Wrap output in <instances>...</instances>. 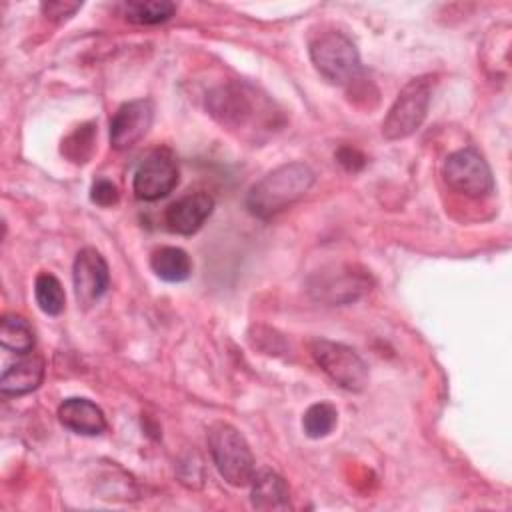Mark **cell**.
<instances>
[{
    "label": "cell",
    "mask_w": 512,
    "mask_h": 512,
    "mask_svg": "<svg viewBox=\"0 0 512 512\" xmlns=\"http://www.w3.org/2000/svg\"><path fill=\"white\" fill-rule=\"evenodd\" d=\"M312 184L314 172L310 166L304 162H286L250 186L246 194V208L252 216L268 220L302 200Z\"/></svg>",
    "instance_id": "2"
},
{
    "label": "cell",
    "mask_w": 512,
    "mask_h": 512,
    "mask_svg": "<svg viewBox=\"0 0 512 512\" xmlns=\"http://www.w3.org/2000/svg\"><path fill=\"white\" fill-rule=\"evenodd\" d=\"M46 364L40 354H22L20 360L6 366L0 376V390L4 396H24L36 390L44 380Z\"/></svg>",
    "instance_id": "13"
},
{
    "label": "cell",
    "mask_w": 512,
    "mask_h": 512,
    "mask_svg": "<svg viewBox=\"0 0 512 512\" xmlns=\"http://www.w3.org/2000/svg\"><path fill=\"white\" fill-rule=\"evenodd\" d=\"M310 354L340 388L362 392L368 386V366L350 346L316 338L310 342Z\"/></svg>",
    "instance_id": "7"
},
{
    "label": "cell",
    "mask_w": 512,
    "mask_h": 512,
    "mask_svg": "<svg viewBox=\"0 0 512 512\" xmlns=\"http://www.w3.org/2000/svg\"><path fill=\"white\" fill-rule=\"evenodd\" d=\"M432 90H434V76L424 74V76L412 78L398 92L386 118L382 120V136L386 140H402L414 134L422 126L428 114Z\"/></svg>",
    "instance_id": "5"
},
{
    "label": "cell",
    "mask_w": 512,
    "mask_h": 512,
    "mask_svg": "<svg viewBox=\"0 0 512 512\" xmlns=\"http://www.w3.org/2000/svg\"><path fill=\"white\" fill-rule=\"evenodd\" d=\"M72 282L78 306H94L106 294L110 284V270L106 258L92 246L78 250L72 264Z\"/></svg>",
    "instance_id": "10"
},
{
    "label": "cell",
    "mask_w": 512,
    "mask_h": 512,
    "mask_svg": "<svg viewBox=\"0 0 512 512\" xmlns=\"http://www.w3.org/2000/svg\"><path fill=\"white\" fill-rule=\"evenodd\" d=\"M206 110L220 126L244 138H258L260 132L274 130L278 118V110L266 94L244 80H230L210 90Z\"/></svg>",
    "instance_id": "1"
},
{
    "label": "cell",
    "mask_w": 512,
    "mask_h": 512,
    "mask_svg": "<svg viewBox=\"0 0 512 512\" xmlns=\"http://www.w3.org/2000/svg\"><path fill=\"white\" fill-rule=\"evenodd\" d=\"M150 268L164 282H184L192 274V260L178 246H160L150 256Z\"/></svg>",
    "instance_id": "16"
},
{
    "label": "cell",
    "mask_w": 512,
    "mask_h": 512,
    "mask_svg": "<svg viewBox=\"0 0 512 512\" xmlns=\"http://www.w3.org/2000/svg\"><path fill=\"white\" fill-rule=\"evenodd\" d=\"M0 344L16 354L32 352L36 344L32 324L20 314H6L0 322Z\"/></svg>",
    "instance_id": "17"
},
{
    "label": "cell",
    "mask_w": 512,
    "mask_h": 512,
    "mask_svg": "<svg viewBox=\"0 0 512 512\" xmlns=\"http://www.w3.org/2000/svg\"><path fill=\"white\" fill-rule=\"evenodd\" d=\"M178 184V162L168 148L152 150L136 168L132 192L138 200L154 202L168 196Z\"/></svg>",
    "instance_id": "9"
},
{
    "label": "cell",
    "mask_w": 512,
    "mask_h": 512,
    "mask_svg": "<svg viewBox=\"0 0 512 512\" xmlns=\"http://www.w3.org/2000/svg\"><path fill=\"white\" fill-rule=\"evenodd\" d=\"M370 286V274L356 264H334L314 272L308 280L310 296L330 306L350 304L368 292Z\"/></svg>",
    "instance_id": "6"
},
{
    "label": "cell",
    "mask_w": 512,
    "mask_h": 512,
    "mask_svg": "<svg viewBox=\"0 0 512 512\" xmlns=\"http://www.w3.org/2000/svg\"><path fill=\"white\" fill-rule=\"evenodd\" d=\"M208 450L218 474L236 488L248 486L256 474V464L246 438L228 422H212L208 428Z\"/></svg>",
    "instance_id": "3"
},
{
    "label": "cell",
    "mask_w": 512,
    "mask_h": 512,
    "mask_svg": "<svg viewBox=\"0 0 512 512\" xmlns=\"http://www.w3.org/2000/svg\"><path fill=\"white\" fill-rule=\"evenodd\" d=\"M120 198V192L116 188V184H112L110 180L106 178H100L92 184L90 188V200L102 208H108V206H114Z\"/></svg>",
    "instance_id": "22"
},
{
    "label": "cell",
    "mask_w": 512,
    "mask_h": 512,
    "mask_svg": "<svg viewBox=\"0 0 512 512\" xmlns=\"http://www.w3.org/2000/svg\"><path fill=\"white\" fill-rule=\"evenodd\" d=\"M338 424V410L330 402H316L306 408L302 416V430L308 438H324Z\"/></svg>",
    "instance_id": "20"
},
{
    "label": "cell",
    "mask_w": 512,
    "mask_h": 512,
    "mask_svg": "<svg viewBox=\"0 0 512 512\" xmlns=\"http://www.w3.org/2000/svg\"><path fill=\"white\" fill-rule=\"evenodd\" d=\"M94 124H82L62 142V154L76 164H84L94 150Z\"/></svg>",
    "instance_id": "21"
},
{
    "label": "cell",
    "mask_w": 512,
    "mask_h": 512,
    "mask_svg": "<svg viewBox=\"0 0 512 512\" xmlns=\"http://www.w3.org/2000/svg\"><path fill=\"white\" fill-rule=\"evenodd\" d=\"M58 420L64 428L82 436H98L106 430V416L102 408L88 398L64 400L58 408Z\"/></svg>",
    "instance_id": "14"
},
{
    "label": "cell",
    "mask_w": 512,
    "mask_h": 512,
    "mask_svg": "<svg viewBox=\"0 0 512 512\" xmlns=\"http://www.w3.org/2000/svg\"><path fill=\"white\" fill-rule=\"evenodd\" d=\"M152 120L154 106L148 98H138L120 104L110 120V146L114 150L132 148L148 134Z\"/></svg>",
    "instance_id": "11"
},
{
    "label": "cell",
    "mask_w": 512,
    "mask_h": 512,
    "mask_svg": "<svg viewBox=\"0 0 512 512\" xmlns=\"http://www.w3.org/2000/svg\"><path fill=\"white\" fill-rule=\"evenodd\" d=\"M82 8V2H62V0H56V2H44L40 6L42 14L52 18V20H64L68 16H74L78 10Z\"/></svg>",
    "instance_id": "23"
},
{
    "label": "cell",
    "mask_w": 512,
    "mask_h": 512,
    "mask_svg": "<svg viewBox=\"0 0 512 512\" xmlns=\"http://www.w3.org/2000/svg\"><path fill=\"white\" fill-rule=\"evenodd\" d=\"M212 212L214 198L208 192L196 190L174 200L164 212V222L170 232L180 236H192L204 226Z\"/></svg>",
    "instance_id": "12"
},
{
    "label": "cell",
    "mask_w": 512,
    "mask_h": 512,
    "mask_svg": "<svg viewBox=\"0 0 512 512\" xmlns=\"http://www.w3.org/2000/svg\"><path fill=\"white\" fill-rule=\"evenodd\" d=\"M174 12H176V4L166 0H146V2L124 4L126 20L134 24H144V26L166 22L174 16Z\"/></svg>",
    "instance_id": "19"
},
{
    "label": "cell",
    "mask_w": 512,
    "mask_h": 512,
    "mask_svg": "<svg viewBox=\"0 0 512 512\" xmlns=\"http://www.w3.org/2000/svg\"><path fill=\"white\" fill-rule=\"evenodd\" d=\"M310 60L318 74L336 86H348L362 72L354 42L340 30H324L310 40Z\"/></svg>",
    "instance_id": "4"
},
{
    "label": "cell",
    "mask_w": 512,
    "mask_h": 512,
    "mask_svg": "<svg viewBox=\"0 0 512 512\" xmlns=\"http://www.w3.org/2000/svg\"><path fill=\"white\" fill-rule=\"evenodd\" d=\"M442 176L448 188L468 198H486L494 192V176L476 148H460L444 160Z\"/></svg>",
    "instance_id": "8"
},
{
    "label": "cell",
    "mask_w": 512,
    "mask_h": 512,
    "mask_svg": "<svg viewBox=\"0 0 512 512\" xmlns=\"http://www.w3.org/2000/svg\"><path fill=\"white\" fill-rule=\"evenodd\" d=\"M34 298L38 308L48 316L62 314L66 306V294L60 280L50 272H40L34 280Z\"/></svg>",
    "instance_id": "18"
},
{
    "label": "cell",
    "mask_w": 512,
    "mask_h": 512,
    "mask_svg": "<svg viewBox=\"0 0 512 512\" xmlns=\"http://www.w3.org/2000/svg\"><path fill=\"white\" fill-rule=\"evenodd\" d=\"M250 500L258 510H286L290 506V490L286 480L274 470H260L250 482Z\"/></svg>",
    "instance_id": "15"
},
{
    "label": "cell",
    "mask_w": 512,
    "mask_h": 512,
    "mask_svg": "<svg viewBox=\"0 0 512 512\" xmlns=\"http://www.w3.org/2000/svg\"><path fill=\"white\" fill-rule=\"evenodd\" d=\"M336 158H338V162H340V164H344V166H346L348 170H352V172L364 166V156H362L358 150L348 148V146L340 148V150H338V154H336Z\"/></svg>",
    "instance_id": "24"
}]
</instances>
